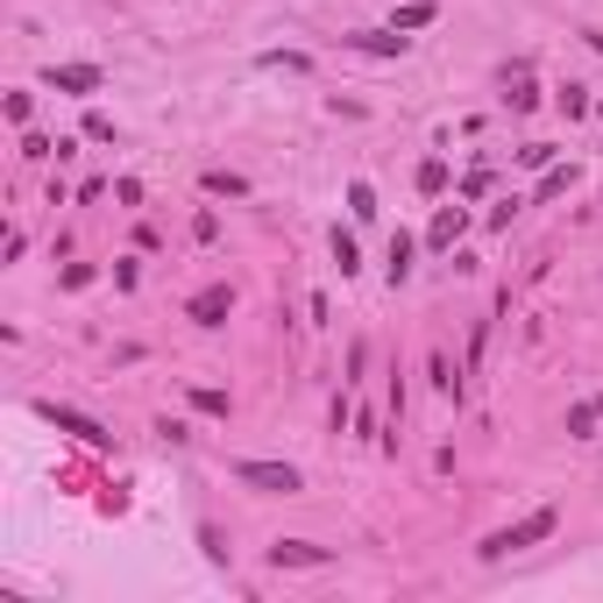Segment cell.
Listing matches in <instances>:
<instances>
[{
	"instance_id": "cell-11",
	"label": "cell",
	"mask_w": 603,
	"mask_h": 603,
	"mask_svg": "<svg viewBox=\"0 0 603 603\" xmlns=\"http://www.w3.org/2000/svg\"><path fill=\"white\" fill-rule=\"evenodd\" d=\"M433 14H441V8H433V0H405V8H398V22H390V29H398V36H405V29H426Z\"/></svg>"
},
{
	"instance_id": "cell-13",
	"label": "cell",
	"mask_w": 603,
	"mask_h": 603,
	"mask_svg": "<svg viewBox=\"0 0 603 603\" xmlns=\"http://www.w3.org/2000/svg\"><path fill=\"white\" fill-rule=\"evenodd\" d=\"M405 277H412V235L390 241V284H405Z\"/></svg>"
},
{
	"instance_id": "cell-15",
	"label": "cell",
	"mask_w": 603,
	"mask_h": 603,
	"mask_svg": "<svg viewBox=\"0 0 603 603\" xmlns=\"http://www.w3.org/2000/svg\"><path fill=\"white\" fill-rule=\"evenodd\" d=\"M192 412H206V419H228V390H192Z\"/></svg>"
},
{
	"instance_id": "cell-16",
	"label": "cell",
	"mask_w": 603,
	"mask_h": 603,
	"mask_svg": "<svg viewBox=\"0 0 603 603\" xmlns=\"http://www.w3.org/2000/svg\"><path fill=\"white\" fill-rule=\"evenodd\" d=\"M349 214H355V220H376V192L362 185V178H355V185H349Z\"/></svg>"
},
{
	"instance_id": "cell-7",
	"label": "cell",
	"mask_w": 603,
	"mask_h": 603,
	"mask_svg": "<svg viewBox=\"0 0 603 603\" xmlns=\"http://www.w3.org/2000/svg\"><path fill=\"white\" fill-rule=\"evenodd\" d=\"M100 65H50V93H93Z\"/></svg>"
},
{
	"instance_id": "cell-8",
	"label": "cell",
	"mask_w": 603,
	"mask_h": 603,
	"mask_svg": "<svg viewBox=\"0 0 603 603\" xmlns=\"http://www.w3.org/2000/svg\"><path fill=\"white\" fill-rule=\"evenodd\" d=\"M355 50H369V57H405V36H398V29H355Z\"/></svg>"
},
{
	"instance_id": "cell-2",
	"label": "cell",
	"mask_w": 603,
	"mask_h": 603,
	"mask_svg": "<svg viewBox=\"0 0 603 603\" xmlns=\"http://www.w3.org/2000/svg\"><path fill=\"white\" fill-rule=\"evenodd\" d=\"M235 482H249V490H263V497H298L306 490L292 462H235Z\"/></svg>"
},
{
	"instance_id": "cell-18",
	"label": "cell",
	"mask_w": 603,
	"mask_h": 603,
	"mask_svg": "<svg viewBox=\"0 0 603 603\" xmlns=\"http://www.w3.org/2000/svg\"><path fill=\"white\" fill-rule=\"evenodd\" d=\"M596 412H603V398H596Z\"/></svg>"
},
{
	"instance_id": "cell-17",
	"label": "cell",
	"mask_w": 603,
	"mask_h": 603,
	"mask_svg": "<svg viewBox=\"0 0 603 603\" xmlns=\"http://www.w3.org/2000/svg\"><path fill=\"white\" fill-rule=\"evenodd\" d=\"M334 263H341V277H355V235H341V228H334Z\"/></svg>"
},
{
	"instance_id": "cell-5",
	"label": "cell",
	"mask_w": 603,
	"mask_h": 603,
	"mask_svg": "<svg viewBox=\"0 0 603 603\" xmlns=\"http://www.w3.org/2000/svg\"><path fill=\"white\" fill-rule=\"evenodd\" d=\"M327 561H334V554L312 547V539H277V547H270V568H327Z\"/></svg>"
},
{
	"instance_id": "cell-12",
	"label": "cell",
	"mask_w": 603,
	"mask_h": 603,
	"mask_svg": "<svg viewBox=\"0 0 603 603\" xmlns=\"http://www.w3.org/2000/svg\"><path fill=\"white\" fill-rule=\"evenodd\" d=\"M419 192H426V200H441V192H447V163H441V157L419 163Z\"/></svg>"
},
{
	"instance_id": "cell-4",
	"label": "cell",
	"mask_w": 603,
	"mask_h": 603,
	"mask_svg": "<svg viewBox=\"0 0 603 603\" xmlns=\"http://www.w3.org/2000/svg\"><path fill=\"white\" fill-rule=\"evenodd\" d=\"M192 320H200V327H220V320H228V312H235V284H206V292H192Z\"/></svg>"
},
{
	"instance_id": "cell-9",
	"label": "cell",
	"mask_w": 603,
	"mask_h": 603,
	"mask_svg": "<svg viewBox=\"0 0 603 603\" xmlns=\"http://www.w3.org/2000/svg\"><path fill=\"white\" fill-rule=\"evenodd\" d=\"M200 185H206V200H249V178H235V171H206Z\"/></svg>"
},
{
	"instance_id": "cell-3",
	"label": "cell",
	"mask_w": 603,
	"mask_h": 603,
	"mask_svg": "<svg viewBox=\"0 0 603 603\" xmlns=\"http://www.w3.org/2000/svg\"><path fill=\"white\" fill-rule=\"evenodd\" d=\"M36 412H43V419H50V426H57V433H71V441H86V447H107V426H100V419H86V412H79V405H50V398H43V405H36Z\"/></svg>"
},
{
	"instance_id": "cell-10",
	"label": "cell",
	"mask_w": 603,
	"mask_h": 603,
	"mask_svg": "<svg viewBox=\"0 0 603 603\" xmlns=\"http://www.w3.org/2000/svg\"><path fill=\"white\" fill-rule=\"evenodd\" d=\"M426 376H433V390H441V398H462V376H455V362H447V355H433Z\"/></svg>"
},
{
	"instance_id": "cell-14",
	"label": "cell",
	"mask_w": 603,
	"mask_h": 603,
	"mask_svg": "<svg viewBox=\"0 0 603 603\" xmlns=\"http://www.w3.org/2000/svg\"><path fill=\"white\" fill-rule=\"evenodd\" d=\"M596 405H568V433H576V441H590V433H596Z\"/></svg>"
},
{
	"instance_id": "cell-1",
	"label": "cell",
	"mask_w": 603,
	"mask_h": 603,
	"mask_svg": "<svg viewBox=\"0 0 603 603\" xmlns=\"http://www.w3.org/2000/svg\"><path fill=\"white\" fill-rule=\"evenodd\" d=\"M554 525H561V511H554V504H539V511H525L519 525L490 533L476 554H482V561H511V554H525V547H539V539H554Z\"/></svg>"
},
{
	"instance_id": "cell-6",
	"label": "cell",
	"mask_w": 603,
	"mask_h": 603,
	"mask_svg": "<svg viewBox=\"0 0 603 603\" xmlns=\"http://www.w3.org/2000/svg\"><path fill=\"white\" fill-rule=\"evenodd\" d=\"M462 228H469V206H441V214H433V228H426V241H433V249H455Z\"/></svg>"
}]
</instances>
